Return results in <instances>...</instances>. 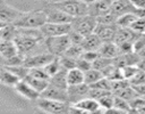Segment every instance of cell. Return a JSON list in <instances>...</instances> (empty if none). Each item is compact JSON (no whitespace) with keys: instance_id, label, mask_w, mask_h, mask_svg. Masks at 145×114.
<instances>
[{"instance_id":"1","label":"cell","mask_w":145,"mask_h":114,"mask_svg":"<svg viewBox=\"0 0 145 114\" xmlns=\"http://www.w3.org/2000/svg\"><path fill=\"white\" fill-rule=\"evenodd\" d=\"M48 22L46 13L43 8L24 11L23 15L14 23L17 27H27V28H41Z\"/></svg>"},{"instance_id":"2","label":"cell","mask_w":145,"mask_h":114,"mask_svg":"<svg viewBox=\"0 0 145 114\" xmlns=\"http://www.w3.org/2000/svg\"><path fill=\"white\" fill-rule=\"evenodd\" d=\"M36 107L45 113H51V114H63V113H70V104L67 101H60V100H54L50 98H45L40 96L36 101Z\"/></svg>"},{"instance_id":"3","label":"cell","mask_w":145,"mask_h":114,"mask_svg":"<svg viewBox=\"0 0 145 114\" xmlns=\"http://www.w3.org/2000/svg\"><path fill=\"white\" fill-rule=\"evenodd\" d=\"M71 44L69 34L58 35V36H50L44 39V48L56 57L62 56L66 50Z\"/></svg>"},{"instance_id":"4","label":"cell","mask_w":145,"mask_h":114,"mask_svg":"<svg viewBox=\"0 0 145 114\" xmlns=\"http://www.w3.org/2000/svg\"><path fill=\"white\" fill-rule=\"evenodd\" d=\"M54 5L71 17H79L88 14V5L84 0H63L58 3H48Z\"/></svg>"},{"instance_id":"5","label":"cell","mask_w":145,"mask_h":114,"mask_svg":"<svg viewBox=\"0 0 145 114\" xmlns=\"http://www.w3.org/2000/svg\"><path fill=\"white\" fill-rule=\"evenodd\" d=\"M96 25H97L96 17H94L89 14H86V15H83L79 17H75L74 21L71 22L72 30L79 32L84 36L93 33L95 31Z\"/></svg>"},{"instance_id":"6","label":"cell","mask_w":145,"mask_h":114,"mask_svg":"<svg viewBox=\"0 0 145 114\" xmlns=\"http://www.w3.org/2000/svg\"><path fill=\"white\" fill-rule=\"evenodd\" d=\"M15 43L18 48V51L24 55V56H27V55H31L33 50H35L41 43L44 42V39L41 40V39H36V38H33V36H29V35H26V34H23V33H19L17 34V36L15 38Z\"/></svg>"},{"instance_id":"7","label":"cell","mask_w":145,"mask_h":114,"mask_svg":"<svg viewBox=\"0 0 145 114\" xmlns=\"http://www.w3.org/2000/svg\"><path fill=\"white\" fill-rule=\"evenodd\" d=\"M70 112H77V113H99V112H103V109L100 106V103L87 96L83 99H80L79 101L75 103V104H70Z\"/></svg>"},{"instance_id":"8","label":"cell","mask_w":145,"mask_h":114,"mask_svg":"<svg viewBox=\"0 0 145 114\" xmlns=\"http://www.w3.org/2000/svg\"><path fill=\"white\" fill-rule=\"evenodd\" d=\"M24 10H20L11 5H9L6 0L0 1V25L15 23L22 15Z\"/></svg>"},{"instance_id":"9","label":"cell","mask_w":145,"mask_h":114,"mask_svg":"<svg viewBox=\"0 0 145 114\" xmlns=\"http://www.w3.org/2000/svg\"><path fill=\"white\" fill-rule=\"evenodd\" d=\"M72 30L71 23H51L46 22L43 26H41V31L43 33L44 39L50 36H58L68 34Z\"/></svg>"},{"instance_id":"10","label":"cell","mask_w":145,"mask_h":114,"mask_svg":"<svg viewBox=\"0 0 145 114\" xmlns=\"http://www.w3.org/2000/svg\"><path fill=\"white\" fill-rule=\"evenodd\" d=\"M42 8L46 13L48 22H51V23H71L74 21V17H71L70 15H68L67 13H65L63 10H61L60 8H58L54 5H43Z\"/></svg>"},{"instance_id":"11","label":"cell","mask_w":145,"mask_h":114,"mask_svg":"<svg viewBox=\"0 0 145 114\" xmlns=\"http://www.w3.org/2000/svg\"><path fill=\"white\" fill-rule=\"evenodd\" d=\"M56 56L52 55L51 52L46 51H42V52H37V54H31L27 55L25 57V62L24 65L27 66L28 68H34V67H43L45 66L49 62H51Z\"/></svg>"},{"instance_id":"12","label":"cell","mask_w":145,"mask_h":114,"mask_svg":"<svg viewBox=\"0 0 145 114\" xmlns=\"http://www.w3.org/2000/svg\"><path fill=\"white\" fill-rule=\"evenodd\" d=\"M14 90L17 95H19L20 97L29 101H36V99L41 96V93L36 89H34L26 80H20L14 87Z\"/></svg>"},{"instance_id":"13","label":"cell","mask_w":145,"mask_h":114,"mask_svg":"<svg viewBox=\"0 0 145 114\" xmlns=\"http://www.w3.org/2000/svg\"><path fill=\"white\" fill-rule=\"evenodd\" d=\"M89 92V85L87 83H80V84H74L68 85L67 93H68V101L69 104H75L79 101L80 99L88 96Z\"/></svg>"},{"instance_id":"14","label":"cell","mask_w":145,"mask_h":114,"mask_svg":"<svg viewBox=\"0 0 145 114\" xmlns=\"http://www.w3.org/2000/svg\"><path fill=\"white\" fill-rule=\"evenodd\" d=\"M117 30H118L117 24H103V23H97L94 33H96L103 42H109V41H113V40H114Z\"/></svg>"},{"instance_id":"15","label":"cell","mask_w":145,"mask_h":114,"mask_svg":"<svg viewBox=\"0 0 145 114\" xmlns=\"http://www.w3.org/2000/svg\"><path fill=\"white\" fill-rule=\"evenodd\" d=\"M42 97L45 98H50V99H54V100H60V101H68V93H67V89H62L59 87H56L51 83H49V85L46 87V89L41 93Z\"/></svg>"},{"instance_id":"16","label":"cell","mask_w":145,"mask_h":114,"mask_svg":"<svg viewBox=\"0 0 145 114\" xmlns=\"http://www.w3.org/2000/svg\"><path fill=\"white\" fill-rule=\"evenodd\" d=\"M111 11L117 16H121L127 13H135L137 15V8L131 3L130 0H116L112 1Z\"/></svg>"},{"instance_id":"17","label":"cell","mask_w":145,"mask_h":114,"mask_svg":"<svg viewBox=\"0 0 145 114\" xmlns=\"http://www.w3.org/2000/svg\"><path fill=\"white\" fill-rule=\"evenodd\" d=\"M111 7H112V0H97L88 5V14L94 17H99L110 11Z\"/></svg>"},{"instance_id":"18","label":"cell","mask_w":145,"mask_h":114,"mask_svg":"<svg viewBox=\"0 0 145 114\" xmlns=\"http://www.w3.org/2000/svg\"><path fill=\"white\" fill-rule=\"evenodd\" d=\"M140 60V57L136 51L128 52V54H120L118 57L113 59V63L118 67H123L127 65H137L138 62Z\"/></svg>"},{"instance_id":"19","label":"cell","mask_w":145,"mask_h":114,"mask_svg":"<svg viewBox=\"0 0 145 114\" xmlns=\"http://www.w3.org/2000/svg\"><path fill=\"white\" fill-rule=\"evenodd\" d=\"M19 81H20V79L15 73H12L6 66L1 65V70H0V82H1V84L6 85V87H10V88L14 89V87Z\"/></svg>"},{"instance_id":"20","label":"cell","mask_w":145,"mask_h":114,"mask_svg":"<svg viewBox=\"0 0 145 114\" xmlns=\"http://www.w3.org/2000/svg\"><path fill=\"white\" fill-rule=\"evenodd\" d=\"M99 54H100V56L114 59V58L118 57L121 52H120L119 46H118L114 41H109V42H103V43H102L101 48L99 49Z\"/></svg>"},{"instance_id":"21","label":"cell","mask_w":145,"mask_h":114,"mask_svg":"<svg viewBox=\"0 0 145 114\" xmlns=\"http://www.w3.org/2000/svg\"><path fill=\"white\" fill-rule=\"evenodd\" d=\"M103 41L100 39V36L96 33H91L86 36H84L83 42H82V47L84 50H95L99 51V49L101 48Z\"/></svg>"},{"instance_id":"22","label":"cell","mask_w":145,"mask_h":114,"mask_svg":"<svg viewBox=\"0 0 145 114\" xmlns=\"http://www.w3.org/2000/svg\"><path fill=\"white\" fill-rule=\"evenodd\" d=\"M18 48L15 43L14 40H1L0 41V55H1V59L5 58H9L12 57L15 55H17Z\"/></svg>"},{"instance_id":"23","label":"cell","mask_w":145,"mask_h":114,"mask_svg":"<svg viewBox=\"0 0 145 114\" xmlns=\"http://www.w3.org/2000/svg\"><path fill=\"white\" fill-rule=\"evenodd\" d=\"M137 35H138V33H136L130 27H118L113 41L117 44L121 43V42H125V41H134Z\"/></svg>"},{"instance_id":"24","label":"cell","mask_w":145,"mask_h":114,"mask_svg":"<svg viewBox=\"0 0 145 114\" xmlns=\"http://www.w3.org/2000/svg\"><path fill=\"white\" fill-rule=\"evenodd\" d=\"M18 34V27L14 23L0 25V40H15Z\"/></svg>"},{"instance_id":"25","label":"cell","mask_w":145,"mask_h":114,"mask_svg":"<svg viewBox=\"0 0 145 114\" xmlns=\"http://www.w3.org/2000/svg\"><path fill=\"white\" fill-rule=\"evenodd\" d=\"M67 82L68 85H74V84H80L85 82V72L82 70L75 67L71 70L67 71Z\"/></svg>"},{"instance_id":"26","label":"cell","mask_w":145,"mask_h":114,"mask_svg":"<svg viewBox=\"0 0 145 114\" xmlns=\"http://www.w3.org/2000/svg\"><path fill=\"white\" fill-rule=\"evenodd\" d=\"M50 83L62 88V89H68V82H67V70L66 68H61L59 72H57L54 75H52L50 78Z\"/></svg>"},{"instance_id":"27","label":"cell","mask_w":145,"mask_h":114,"mask_svg":"<svg viewBox=\"0 0 145 114\" xmlns=\"http://www.w3.org/2000/svg\"><path fill=\"white\" fill-rule=\"evenodd\" d=\"M24 80H26V81H27L34 89H36L40 93H42V92L46 89V87L49 85V83H50V80H45V79H41V78H36V76L31 75L29 73L27 74V76H26Z\"/></svg>"},{"instance_id":"28","label":"cell","mask_w":145,"mask_h":114,"mask_svg":"<svg viewBox=\"0 0 145 114\" xmlns=\"http://www.w3.org/2000/svg\"><path fill=\"white\" fill-rule=\"evenodd\" d=\"M109 112H120V113H130L131 107L128 100H126L122 97H119L114 95V101H113V107Z\"/></svg>"},{"instance_id":"29","label":"cell","mask_w":145,"mask_h":114,"mask_svg":"<svg viewBox=\"0 0 145 114\" xmlns=\"http://www.w3.org/2000/svg\"><path fill=\"white\" fill-rule=\"evenodd\" d=\"M138 18L135 13H127L117 18V26L118 27H130L133 23Z\"/></svg>"},{"instance_id":"30","label":"cell","mask_w":145,"mask_h":114,"mask_svg":"<svg viewBox=\"0 0 145 114\" xmlns=\"http://www.w3.org/2000/svg\"><path fill=\"white\" fill-rule=\"evenodd\" d=\"M61 68H62V66H61V63H60L59 57H54L51 62H49L45 66H43V70L45 71V73H46L50 78H51L52 75H54L57 72H59Z\"/></svg>"},{"instance_id":"31","label":"cell","mask_w":145,"mask_h":114,"mask_svg":"<svg viewBox=\"0 0 145 114\" xmlns=\"http://www.w3.org/2000/svg\"><path fill=\"white\" fill-rule=\"evenodd\" d=\"M104 75L100 70H96L94 67H92L91 70L85 72V83H87L88 85L95 83L96 81H99L100 79H102Z\"/></svg>"},{"instance_id":"32","label":"cell","mask_w":145,"mask_h":114,"mask_svg":"<svg viewBox=\"0 0 145 114\" xmlns=\"http://www.w3.org/2000/svg\"><path fill=\"white\" fill-rule=\"evenodd\" d=\"M25 57L26 56H24L20 52H18L17 55H15L12 57L1 59V65H3V66H18V65H24Z\"/></svg>"},{"instance_id":"33","label":"cell","mask_w":145,"mask_h":114,"mask_svg":"<svg viewBox=\"0 0 145 114\" xmlns=\"http://www.w3.org/2000/svg\"><path fill=\"white\" fill-rule=\"evenodd\" d=\"M100 103L101 108L103 109V112H109L112 107H113V101H114V93L113 92H109L108 95L103 96L102 98H100L97 100Z\"/></svg>"},{"instance_id":"34","label":"cell","mask_w":145,"mask_h":114,"mask_svg":"<svg viewBox=\"0 0 145 114\" xmlns=\"http://www.w3.org/2000/svg\"><path fill=\"white\" fill-rule=\"evenodd\" d=\"M83 52H84V49H83V47L80 44H70L69 48L66 50V52L63 55H67L69 57L78 59L79 57H82Z\"/></svg>"},{"instance_id":"35","label":"cell","mask_w":145,"mask_h":114,"mask_svg":"<svg viewBox=\"0 0 145 114\" xmlns=\"http://www.w3.org/2000/svg\"><path fill=\"white\" fill-rule=\"evenodd\" d=\"M113 63L112 58H108V57H103V56H99L94 62H93V67L96 70H104L106 66H109L110 64Z\"/></svg>"},{"instance_id":"36","label":"cell","mask_w":145,"mask_h":114,"mask_svg":"<svg viewBox=\"0 0 145 114\" xmlns=\"http://www.w3.org/2000/svg\"><path fill=\"white\" fill-rule=\"evenodd\" d=\"M122 70V74H123V78L128 81H130L136 74L137 72L139 71V67L138 65H127V66H123L121 67Z\"/></svg>"},{"instance_id":"37","label":"cell","mask_w":145,"mask_h":114,"mask_svg":"<svg viewBox=\"0 0 145 114\" xmlns=\"http://www.w3.org/2000/svg\"><path fill=\"white\" fill-rule=\"evenodd\" d=\"M59 59H60L61 66H62L63 68H66L67 71L76 67V64H77V59H76V58L69 57V56H67V55H62V56L59 57Z\"/></svg>"},{"instance_id":"38","label":"cell","mask_w":145,"mask_h":114,"mask_svg":"<svg viewBox=\"0 0 145 114\" xmlns=\"http://www.w3.org/2000/svg\"><path fill=\"white\" fill-rule=\"evenodd\" d=\"M117 16L110 10L99 17H96L97 23H103V24H117Z\"/></svg>"},{"instance_id":"39","label":"cell","mask_w":145,"mask_h":114,"mask_svg":"<svg viewBox=\"0 0 145 114\" xmlns=\"http://www.w3.org/2000/svg\"><path fill=\"white\" fill-rule=\"evenodd\" d=\"M131 30H134L136 33L140 34V33H145V17H138L133 25L130 26Z\"/></svg>"},{"instance_id":"40","label":"cell","mask_w":145,"mask_h":114,"mask_svg":"<svg viewBox=\"0 0 145 114\" xmlns=\"http://www.w3.org/2000/svg\"><path fill=\"white\" fill-rule=\"evenodd\" d=\"M76 67L79 68V70H82L83 72H86V71H88V70H91L93 67V63H91L89 60H87V59H85L83 57H79L77 59Z\"/></svg>"},{"instance_id":"41","label":"cell","mask_w":145,"mask_h":114,"mask_svg":"<svg viewBox=\"0 0 145 114\" xmlns=\"http://www.w3.org/2000/svg\"><path fill=\"white\" fill-rule=\"evenodd\" d=\"M68 34H69V38H70V42H71V44H80V46H82V42H83L84 35H82L79 32H77V31H75V30H71Z\"/></svg>"},{"instance_id":"42","label":"cell","mask_w":145,"mask_h":114,"mask_svg":"<svg viewBox=\"0 0 145 114\" xmlns=\"http://www.w3.org/2000/svg\"><path fill=\"white\" fill-rule=\"evenodd\" d=\"M120 52L121 54H128V52H133L135 51L134 49V41H125L121 43H118Z\"/></svg>"},{"instance_id":"43","label":"cell","mask_w":145,"mask_h":114,"mask_svg":"<svg viewBox=\"0 0 145 114\" xmlns=\"http://www.w3.org/2000/svg\"><path fill=\"white\" fill-rule=\"evenodd\" d=\"M143 47H145V33L138 34L134 40V49L136 52H138Z\"/></svg>"},{"instance_id":"44","label":"cell","mask_w":145,"mask_h":114,"mask_svg":"<svg viewBox=\"0 0 145 114\" xmlns=\"http://www.w3.org/2000/svg\"><path fill=\"white\" fill-rule=\"evenodd\" d=\"M130 84H139V83H145V71L140 70L137 72V74L129 81Z\"/></svg>"},{"instance_id":"45","label":"cell","mask_w":145,"mask_h":114,"mask_svg":"<svg viewBox=\"0 0 145 114\" xmlns=\"http://www.w3.org/2000/svg\"><path fill=\"white\" fill-rule=\"evenodd\" d=\"M99 56H100L99 51H95V50H84V52H83V55H82L83 58L89 60L91 63H93Z\"/></svg>"},{"instance_id":"46","label":"cell","mask_w":145,"mask_h":114,"mask_svg":"<svg viewBox=\"0 0 145 114\" xmlns=\"http://www.w3.org/2000/svg\"><path fill=\"white\" fill-rule=\"evenodd\" d=\"M136 92L139 96H145V83H139V84H131Z\"/></svg>"},{"instance_id":"47","label":"cell","mask_w":145,"mask_h":114,"mask_svg":"<svg viewBox=\"0 0 145 114\" xmlns=\"http://www.w3.org/2000/svg\"><path fill=\"white\" fill-rule=\"evenodd\" d=\"M137 9H145V0H130Z\"/></svg>"},{"instance_id":"48","label":"cell","mask_w":145,"mask_h":114,"mask_svg":"<svg viewBox=\"0 0 145 114\" xmlns=\"http://www.w3.org/2000/svg\"><path fill=\"white\" fill-rule=\"evenodd\" d=\"M43 5H48V3H58V2H61L63 0H41Z\"/></svg>"},{"instance_id":"49","label":"cell","mask_w":145,"mask_h":114,"mask_svg":"<svg viewBox=\"0 0 145 114\" xmlns=\"http://www.w3.org/2000/svg\"><path fill=\"white\" fill-rule=\"evenodd\" d=\"M138 67L140 68V70H143V71H145V58H143V59H140L139 62H138Z\"/></svg>"},{"instance_id":"50","label":"cell","mask_w":145,"mask_h":114,"mask_svg":"<svg viewBox=\"0 0 145 114\" xmlns=\"http://www.w3.org/2000/svg\"><path fill=\"white\" fill-rule=\"evenodd\" d=\"M137 54H138V56L140 57V59L145 58V47H143V48H142V49H140V50H139Z\"/></svg>"},{"instance_id":"51","label":"cell","mask_w":145,"mask_h":114,"mask_svg":"<svg viewBox=\"0 0 145 114\" xmlns=\"http://www.w3.org/2000/svg\"><path fill=\"white\" fill-rule=\"evenodd\" d=\"M87 5H89V3H93V2H95V1H97V0H84Z\"/></svg>"},{"instance_id":"52","label":"cell","mask_w":145,"mask_h":114,"mask_svg":"<svg viewBox=\"0 0 145 114\" xmlns=\"http://www.w3.org/2000/svg\"><path fill=\"white\" fill-rule=\"evenodd\" d=\"M142 97H143V98H144V99H145V96H142Z\"/></svg>"},{"instance_id":"53","label":"cell","mask_w":145,"mask_h":114,"mask_svg":"<svg viewBox=\"0 0 145 114\" xmlns=\"http://www.w3.org/2000/svg\"><path fill=\"white\" fill-rule=\"evenodd\" d=\"M112 1H116V0H112Z\"/></svg>"},{"instance_id":"54","label":"cell","mask_w":145,"mask_h":114,"mask_svg":"<svg viewBox=\"0 0 145 114\" xmlns=\"http://www.w3.org/2000/svg\"><path fill=\"white\" fill-rule=\"evenodd\" d=\"M40 1H41V0H40Z\"/></svg>"}]
</instances>
